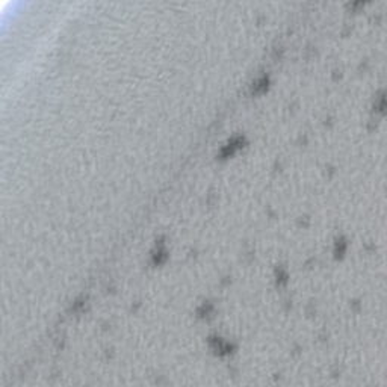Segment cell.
Returning a JSON list of instances; mask_svg holds the SVG:
<instances>
[{"mask_svg": "<svg viewBox=\"0 0 387 387\" xmlns=\"http://www.w3.org/2000/svg\"><path fill=\"white\" fill-rule=\"evenodd\" d=\"M369 2V0H353V8L354 9H359V8H362L363 5H366Z\"/></svg>", "mask_w": 387, "mask_h": 387, "instance_id": "obj_1", "label": "cell"}]
</instances>
